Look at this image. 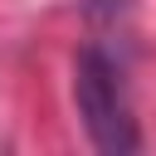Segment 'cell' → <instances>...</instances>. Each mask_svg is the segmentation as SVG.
Listing matches in <instances>:
<instances>
[{
    "label": "cell",
    "instance_id": "1",
    "mask_svg": "<svg viewBox=\"0 0 156 156\" xmlns=\"http://www.w3.org/2000/svg\"><path fill=\"white\" fill-rule=\"evenodd\" d=\"M73 102H78V117H83V127H88L98 151L132 156L141 146V132H136V117H132V98H127V73L102 44H83L78 49V58H73Z\"/></svg>",
    "mask_w": 156,
    "mask_h": 156
}]
</instances>
